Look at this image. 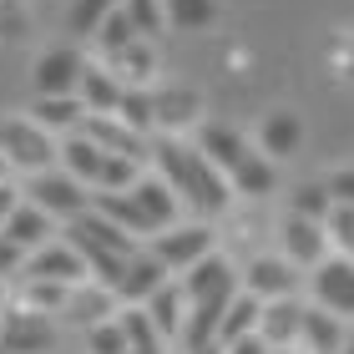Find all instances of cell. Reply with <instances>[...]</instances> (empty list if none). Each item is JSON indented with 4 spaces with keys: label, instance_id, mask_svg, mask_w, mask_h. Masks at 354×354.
Segmentation results:
<instances>
[{
    "label": "cell",
    "instance_id": "obj_1",
    "mask_svg": "<svg viewBox=\"0 0 354 354\" xmlns=\"http://www.w3.org/2000/svg\"><path fill=\"white\" fill-rule=\"evenodd\" d=\"M147 162H152V172L177 192V203H183L192 218L207 223V218H223V213L233 207L228 177L207 162L198 147H187V142H177V137H152Z\"/></svg>",
    "mask_w": 354,
    "mask_h": 354
},
{
    "label": "cell",
    "instance_id": "obj_2",
    "mask_svg": "<svg viewBox=\"0 0 354 354\" xmlns=\"http://www.w3.org/2000/svg\"><path fill=\"white\" fill-rule=\"evenodd\" d=\"M0 157H6L15 183H26V177H41L61 162V142L30 117H0Z\"/></svg>",
    "mask_w": 354,
    "mask_h": 354
},
{
    "label": "cell",
    "instance_id": "obj_3",
    "mask_svg": "<svg viewBox=\"0 0 354 354\" xmlns=\"http://www.w3.org/2000/svg\"><path fill=\"white\" fill-rule=\"evenodd\" d=\"M147 253L172 273V279H183V273H187V268H198L207 253H218V233L207 228L203 218H187V223H172L167 233L147 238Z\"/></svg>",
    "mask_w": 354,
    "mask_h": 354
},
{
    "label": "cell",
    "instance_id": "obj_4",
    "mask_svg": "<svg viewBox=\"0 0 354 354\" xmlns=\"http://www.w3.org/2000/svg\"><path fill=\"white\" fill-rule=\"evenodd\" d=\"M21 198H26L30 207H41L46 218H56L61 228H71L82 213H91V187H82L76 177H66L61 167L41 172V177H26V183H21Z\"/></svg>",
    "mask_w": 354,
    "mask_h": 354
},
{
    "label": "cell",
    "instance_id": "obj_5",
    "mask_svg": "<svg viewBox=\"0 0 354 354\" xmlns=\"http://www.w3.org/2000/svg\"><path fill=\"white\" fill-rule=\"evenodd\" d=\"M309 299H314V309L354 324V259L329 253V259L309 273Z\"/></svg>",
    "mask_w": 354,
    "mask_h": 354
},
{
    "label": "cell",
    "instance_id": "obj_6",
    "mask_svg": "<svg viewBox=\"0 0 354 354\" xmlns=\"http://www.w3.org/2000/svg\"><path fill=\"white\" fill-rule=\"evenodd\" d=\"M238 288L253 294L259 304H279V299H299V268L279 259V253H253L238 268Z\"/></svg>",
    "mask_w": 354,
    "mask_h": 354
},
{
    "label": "cell",
    "instance_id": "obj_7",
    "mask_svg": "<svg viewBox=\"0 0 354 354\" xmlns=\"http://www.w3.org/2000/svg\"><path fill=\"white\" fill-rule=\"evenodd\" d=\"M56 344H61L56 319H41L21 304L0 314V354H56Z\"/></svg>",
    "mask_w": 354,
    "mask_h": 354
},
{
    "label": "cell",
    "instance_id": "obj_8",
    "mask_svg": "<svg viewBox=\"0 0 354 354\" xmlns=\"http://www.w3.org/2000/svg\"><path fill=\"white\" fill-rule=\"evenodd\" d=\"M86 71V56L76 46H46L30 66V82H36V96H76Z\"/></svg>",
    "mask_w": 354,
    "mask_h": 354
},
{
    "label": "cell",
    "instance_id": "obj_9",
    "mask_svg": "<svg viewBox=\"0 0 354 354\" xmlns=\"http://www.w3.org/2000/svg\"><path fill=\"white\" fill-rule=\"evenodd\" d=\"M21 279H36V283H61V288H76V283H91L86 273V259L66 243V233L56 238V243H46L41 253H30L26 259V273Z\"/></svg>",
    "mask_w": 354,
    "mask_h": 354
},
{
    "label": "cell",
    "instance_id": "obj_10",
    "mask_svg": "<svg viewBox=\"0 0 354 354\" xmlns=\"http://www.w3.org/2000/svg\"><path fill=\"white\" fill-rule=\"evenodd\" d=\"M279 259H288L299 273H314L319 263L329 259L324 223H309V218H294V213H288V218L279 223Z\"/></svg>",
    "mask_w": 354,
    "mask_h": 354
},
{
    "label": "cell",
    "instance_id": "obj_11",
    "mask_svg": "<svg viewBox=\"0 0 354 354\" xmlns=\"http://www.w3.org/2000/svg\"><path fill=\"white\" fill-rule=\"evenodd\" d=\"M117 309H122V304H117V294H111V288H102V283H76L56 324L86 334V329H96V324H106V319H117Z\"/></svg>",
    "mask_w": 354,
    "mask_h": 354
},
{
    "label": "cell",
    "instance_id": "obj_12",
    "mask_svg": "<svg viewBox=\"0 0 354 354\" xmlns=\"http://www.w3.org/2000/svg\"><path fill=\"white\" fill-rule=\"evenodd\" d=\"M132 203H137V213L142 223H147V233H167L172 223H183V203H177V192L162 183L157 172H142L137 177V187H132Z\"/></svg>",
    "mask_w": 354,
    "mask_h": 354
},
{
    "label": "cell",
    "instance_id": "obj_13",
    "mask_svg": "<svg viewBox=\"0 0 354 354\" xmlns=\"http://www.w3.org/2000/svg\"><path fill=\"white\" fill-rule=\"evenodd\" d=\"M71 238V243H82V248H102V253H111V259H137L147 243H137L132 233H122L117 223H106L102 213H82L71 223V228H61Z\"/></svg>",
    "mask_w": 354,
    "mask_h": 354
},
{
    "label": "cell",
    "instance_id": "obj_14",
    "mask_svg": "<svg viewBox=\"0 0 354 354\" xmlns=\"http://www.w3.org/2000/svg\"><path fill=\"white\" fill-rule=\"evenodd\" d=\"M162 283H172V273L157 263L147 248H142L137 259H127L122 279H117V304H122V309H142V304H147Z\"/></svg>",
    "mask_w": 354,
    "mask_h": 354
},
{
    "label": "cell",
    "instance_id": "obj_15",
    "mask_svg": "<svg viewBox=\"0 0 354 354\" xmlns=\"http://www.w3.org/2000/svg\"><path fill=\"white\" fill-rule=\"evenodd\" d=\"M122 76L106 66V61H86V71H82V86H76V96H82V106H86V117H117V106H122Z\"/></svg>",
    "mask_w": 354,
    "mask_h": 354
},
{
    "label": "cell",
    "instance_id": "obj_16",
    "mask_svg": "<svg viewBox=\"0 0 354 354\" xmlns=\"http://www.w3.org/2000/svg\"><path fill=\"white\" fill-rule=\"evenodd\" d=\"M0 238H10V243H15V248H21L26 259H30V253H41L46 243H56V238H61V223H56V218H46L41 207L21 203V207L10 213V223L0 228Z\"/></svg>",
    "mask_w": 354,
    "mask_h": 354
},
{
    "label": "cell",
    "instance_id": "obj_17",
    "mask_svg": "<svg viewBox=\"0 0 354 354\" xmlns=\"http://www.w3.org/2000/svg\"><path fill=\"white\" fill-rule=\"evenodd\" d=\"M26 117L36 127H46L56 142H66V137H76L86 127V106H82V96H36Z\"/></svg>",
    "mask_w": 354,
    "mask_h": 354
},
{
    "label": "cell",
    "instance_id": "obj_18",
    "mask_svg": "<svg viewBox=\"0 0 354 354\" xmlns=\"http://www.w3.org/2000/svg\"><path fill=\"white\" fill-rule=\"evenodd\" d=\"M349 324L344 319H334L324 309H314V304H304V319H299V354H339L344 339H349Z\"/></svg>",
    "mask_w": 354,
    "mask_h": 354
},
{
    "label": "cell",
    "instance_id": "obj_19",
    "mask_svg": "<svg viewBox=\"0 0 354 354\" xmlns=\"http://www.w3.org/2000/svg\"><path fill=\"white\" fill-rule=\"evenodd\" d=\"M82 132L96 142V147H102L106 157H132V162H142L147 167V152H152V142L147 137H137L132 127H122L117 117H86V127Z\"/></svg>",
    "mask_w": 354,
    "mask_h": 354
},
{
    "label": "cell",
    "instance_id": "obj_20",
    "mask_svg": "<svg viewBox=\"0 0 354 354\" xmlns=\"http://www.w3.org/2000/svg\"><path fill=\"white\" fill-rule=\"evenodd\" d=\"M299 147H304V117H299V111L279 106V111H268V117L259 122V152L268 157V162L294 157Z\"/></svg>",
    "mask_w": 354,
    "mask_h": 354
},
{
    "label": "cell",
    "instance_id": "obj_21",
    "mask_svg": "<svg viewBox=\"0 0 354 354\" xmlns=\"http://www.w3.org/2000/svg\"><path fill=\"white\" fill-rule=\"evenodd\" d=\"M142 309H147V319L157 324V334H162L167 344L183 339V324H187V294H183V283H177V279L162 283L147 304H142Z\"/></svg>",
    "mask_w": 354,
    "mask_h": 354
},
{
    "label": "cell",
    "instance_id": "obj_22",
    "mask_svg": "<svg viewBox=\"0 0 354 354\" xmlns=\"http://www.w3.org/2000/svg\"><path fill=\"white\" fill-rule=\"evenodd\" d=\"M299 319H304V304H299V299L263 304V319H259V339H263L268 349H299Z\"/></svg>",
    "mask_w": 354,
    "mask_h": 354
},
{
    "label": "cell",
    "instance_id": "obj_23",
    "mask_svg": "<svg viewBox=\"0 0 354 354\" xmlns=\"http://www.w3.org/2000/svg\"><path fill=\"white\" fill-rule=\"evenodd\" d=\"M192 147H198V152L207 157V162H213L223 177H228V172H233V167H238V162H243V157L253 152V142H248V137H238L233 127H203Z\"/></svg>",
    "mask_w": 354,
    "mask_h": 354
},
{
    "label": "cell",
    "instance_id": "obj_24",
    "mask_svg": "<svg viewBox=\"0 0 354 354\" xmlns=\"http://www.w3.org/2000/svg\"><path fill=\"white\" fill-rule=\"evenodd\" d=\"M102 162H106V152L96 147V142H91L86 132H76V137H66V142H61V162H56V167L66 172V177H76L82 187H91V192H96Z\"/></svg>",
    "mask_w": 354,
    "mask_h": 354
},
{
    "label": "cell",
    "instance_id": "obj_25",
    "mask_svg": "<svg viewBox=\"0 0 354 354\" xmlns=\"http://www.w3.org/2000/svg\"><path fill=\"white\" fill-rule=\"evenodd\" d=\"M259 319H263V304L238 288V299L228 304V314H223V324H218V349H228L238 339H248V334H259Z\"/></svg>",
    "mask_w": 354,
    "mask_h": 354
},
{
    "label": "cell",
    "instance_id": "obj_26",
    "mask_svg": "<svg viewBox=\"0 0 354 354\" xmlns=\"http://www.w3.org/2000/svg\"><path fill=\"white\" fill-rule=\"evenodd\" d=\"M117 122L152 142L157 137V102H152V91L147 86H127L122 91V106H117Z\"/></svg>",
    "mask_w": 354,
    "mask_h": 354
},
{
    "label": "cell",
    "instance_id": "obj_27",
    "mask_svg": "<svg viewBox=\"0 0 354 354\" xmlns=\"http://www.w3.org/2000/svg\"><path fill=\"white\" fill-rule=\"evenodd\" d=\"M228 187H233V198H263V192H273V162L259 157V147H253L243 162L228 172Z\"/></svg>",
    "mask_w": 354,
    "mask_h": 354
},
{
    "label": "cell",
    "instance_id": "obj_28",
    "mask_svg": "<svg viewBox=\"0 0 354 354\" xmlns=\"http://www.w3.org/2000/svg\"><path fill=\"white\" fill-rule=\"evenodd\" d=\"M66 299H71V288H61V283H36V279L15 283V304L30 309V314H41V319H61Z\"/></svg>",
    "mask_w": 354,
    "mask_h": 354
},
{
    "label": "cell",
    "instance_id": "obj_29",
    "mask_svg": "<svg viewBox=\"0 0 354 354\" xmlns=\"http://www.w3.org/2000/svg\"><path fill=\"white\" fill-rule=\"evenodd\" d=\"M152 102H157V137H177V127H187L192 111H198L192 91H162V96L152 91Z\"/></svg>",
    "mask_w": 354,
    "mask_h": 354
},
{
    "label": "cell",
    "instance_id": "obj_30",
    "mask_svg": "<svg viewBox=\"0 0 354 354\" xmlns=\"http://www.w3.org/2000/svg\"><path fill=\"white\" fill-rule=\"evenodd\" d=\"M106 66L122 76V86H127V82L147 86V82H152V71H157V51H152V41H132L117 61H106Z\"/></svg>",
    "mask_w": 354,
    "mask_h": 354
},
{
    "label": "cell",
    "instance_id": "obj_31",
    "mask_svg": "<svg viewBox=\"0 0 354 354\" xmlns=\"http://www.w3.org/2000/svg\"><path fill=\"white\" fill-rule=\"evenodd\" d=\"M132 41H137V30H132V21L122 15V6L111 10L106 21L96 26V36H91V46H96V56H102V61H117V56L127 51V46H132Z\"/></svg>",
    "mask_w": 354,
    "mask_h": 354
},
{
    "label": "cell",
    "instance_id": "obj_32",
    "mask_svg": "<svg viewBox=\"0 0 354 354\" xmlns=\"http://www.w3.org/2000/svg\"><path fill=\"white\" fill-rule=\"evenodd\" d=\"M172 30H207L218 21V0H162Z\"/></svg>",
    "mask_w": 354,
    "mask_h": 354
},
{
    "label": "cell",
    "instance_id": "obj_33",
    "mask_svg": "<svg viewBox=\"0 0 354 354\" xmlns=\"http://www.w3.org/2000/svg\"><path fill=\"white\" fill-rule=\"evenodd\" d=\"M122 15L132 21L137 41H157V36L167 30V10H162V0H122Z\"/></svg>",
    "mask_w": 354,
    "mask_h": 354
},
{
    "label": "cell",
    "instance_id": "obj_34",
    "mask_svg": "<svg viewBox=\"0 0 354 354\" xmlns=\"http://www.w3.org/2000/svg\"><path fill=\"white\" fill-rule=\"evenodd\" d=\"M117 329L127 334V349H167V339L157 334L147 309H117Z\"/></svg>",
    "mask_w": 354,
    "mask_h": 354
},
{
    "label": "cell",
    "instance_id": "obj_35",
    "mask_svg": "<svg viewBox=\"0 0 354 354\" xmlns=\"http://www.w3.org/2000/svg\"><path fill=\"white\" fill-rule=\"evenodd\" d=\"M122 0H71V15H66V26H71V36H82V41H91L96 36V26L106 21L111 10H117Z\"/></svg>",
    "mask_w": 354,
    "mask_h": 354
},
{
    "label": "cell",
    "instance_id": "obj_36",
    "mask_svg": "<svg viewBox=\"0 0 354 354\" xmlns=\"http://www.w3.org/2000/svg\"><path fill=\"white\" fill-rule=\"evenodd\" d=\"M329 187L324 183H304V187H294V198H288V213L294 218H309V223H324L329 218Z\"/></svg>",
    "mask_w": 354,
    "mask_h": 354
},
{
    "label": "cell",
    "instance_id": "obj_37",
    "mask_svg": "<svg viewBox=\"0 0 354 354\" xmlns=\"http://www.w3.org/2000/svg\"><path fill=\"white\" fill-rule=\"evenodd\" d=\"M137 177H142V162H132V157H106L102 177H96V192H132Z\"/></svg>",
    "mask_w": 354,
    "mask_h": 354
},
{
    "label": "cell",
    "instance_id": "obj_38",
    "mask_svg": "<svg viewBox=\"0 0 354 354\" xmlns=\"http://www.w3.org/2000/svg\"><path fill=\"white\" fill-rule=\"evenodd\" d=\"M324 238H329V253H339V259H354V207H329V218H324Z\"/></svg>",
    "mask_w": 354,
    "mask_h": 354
},
{
    "label": "cell",
    "instance_id": "obj_39",
    "mask_svg": "<svg viewBox=\"0 0 354 354\" xmlns=\"http://www.w3.org/2000/svg\"><path fill=\"white\" fill-rule=\"evenodd\" d=\"M82 349L86 354H127V334L117 329V319H106V324H96L82 334Z\"/></svg>",
    "mask_w": 354,
    "mask_h": 354
},
{
    "label": "cell",
    "instance_id": "obj_40",
    "mask_svg": "<svg viewBox=\"0 0 354 354\" xmlns=\"http://www.w3.org/2000/svg\"><path fill=\"white\" fill-rule=\"evenodd\" d=\"M30 36V15L21 0H0V41H26Z\"/></svg>",
    "mask_w": 354,
    "mask_h": 354
},
{
    "label": "cell",
    "instance_id": "obj_41",
    "mask_svg": "<svg viewBox=\"0 0 354 354\" xmlns=\"http://www.w3.org/2000/svg\"><path fill=\"white\" fill-rule=\"evenodd\" d=\"M324 187H329V203L334 207H354V167H334L324 177Z\"/></svg>",
    "mask_w": 354,
    "mask_h": 354
},
{
    "label": "cell",
    "instance_id": "obj_42",
    "mask_svg": "<svg viewBox=\"0 0 354 354\" xmlns=\"http://www.w3.org/2000/svg\"><path fill=\"white\" fill-rule=\"evenodd\" d=\"M21 273H26V253L10 243V238H0V283H21Z\"/></svg>",
    "mask_w": 354,
    "mask_h": 354
},
{
    "label": "cell",
    "instance_id": "obj_43",
    "mask_svg": "<svg viewBox=\"0 0 354 354\" xmlns=\"http://www.w3.org/2000/svg\"><path fill=\"white\" fill-rule=\"evenodd\" d=\"M21 203H26V198H21V183H15V177H6V183H0V228L10 223V213H15Z\"/></svg>",
    "mask_w": 354,
    "mask_h": 354
},
{
    "label": "cell",
    "instance_id": "obj_44",
    "mask_svg": "<svg viewBox=\"0 0 354 354\" xmlns=\"http://www.w3.org/2000/svg\"><path fill=\"white\" fill-rule=\"evenodd\" d=\"M223 354H273V349H268V344L259 339V334H248V339H238V344H228Z\"/></svg>",
    "mask_w": 354,
    "mask_h": 354
},
{
    "label": "cell",
    "instance_id": "obj_45",
    "mask_svg": "<svg viewBox=\"0 0 354 354\" xmlns=\"http://www.w3.org/2000/svg\"><path fill=\"white\" fill-rule=\"evenodd\" d=\"M127 354H167V349H127Z\"/></svg>",
    "mask_w": 354,
    "mask_h": 354
},
{
    "label": "cell",
    "instance_id": "obj_46",
    "mask_svg": "<svg viewBox=\"0 0 354 354\" xmlns=\"http://www.w3.org/2000/svg\"><path fill=\"white\" fill-rule=\"evenodd\" d=\"M339 354H354V334H349V339H344V349H339Z\"/></svg>",
    "mask_w": 354,
    "mask_h": 354
},
{
    "label": "cell",
    "instance_id": "obj_47",
    "mask_svg": "<svg viewBox=\"0 0 354 354\" xmlns=\"http://www.w3.org/2000/svg\"><path fill=\"white\" fill-rule=\"evenodd\" d=\"M6 177H10V167H6V157H0V183H6Z\"/></svg>",
    "mask_w": 354,
    "mask_h": 354
},
{
    "label": "cell",
    "instance_id": "obj_48",
    "mask_svg": "<svg viewBox=\"0 0 354 354\" xmlns=\"http://www.w3.org/2000/svg\"><path fill=\"white\" fill-rule=\"evenodd\" d=\"M0 314H6V283H0Z\"/></svg>",
    "mask_w": 354,
    "mask_h": 354
},
{
    "label": "cell",
    "instance_id": "obj_49",
    "mask_svg": "<svg viewBox=\"0 0 354 354\" xmlns=\"http://www.w3.org/2000/svg\"><path fill=\"white\" fill-rule=\"evenodd\" d=\"M273 354H299V349H273Z\"/></svg>",
    "mask_w": 354,
    "mask_h": 354
}]
</instances>
